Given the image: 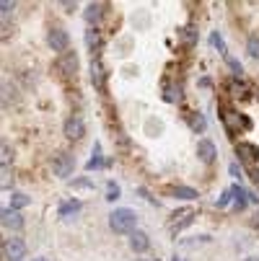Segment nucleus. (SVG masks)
I'll return each instance as SVG.
<instances>
[{"mask_svg": "<svg viewBox=\"0 0 259 261\" xmlns=\"http://www.w3.org/2000/svg\"><path fill=\"white\" fill-rule=\"evenodd\" d=\"M135 222H137V215L127 207H120L109 215V228L114 233H135Z\"/></svg>", "mask_w": 259, "mask_h": 261, "instance_id": "f257e3e1", "label": "nucleus"}, {"mask_svg": "<svg viewBox=\"0 0 259 261\" xmlns=\"http://www.w3.org/2000/svg\"><path fill=\"white\" fill-rule=\"evenodd\" d=\"M223 124L228 127V132H239V129H251V122H249V117H244V114H236V111H231V109H223Z\"/></svg>", "mask_w": 259, "mask_h": 261, "instance_id": "f03ea898", "label": "nucleus"}, {"mask_svg": "<svg viewBox=\"0 0 259 261\" xmlns=\"http://www.w3.org/2000/svg\"><path fill=\"white\" fill-rule=\"evenodd\" d=\"M47 42H50V47H52V52H67V44H70V36H67V31L62 29V26H52L50 29V34H47Z\"/></svg>", "mask_w": 259, "mask_h": 261, "instance_id": "7ed1b4c3", "label": "nucleus"}, {"mask_svg": "<svg viewBox=\"0 0 259 261\" xmlns=\"http://www.w3.org/2000/svg\"><path fill=\"white\" fill-rule=\"evenodd\" d=\"M73 168H76V158H73L70 153H57V155L52 158V171H55V176L67 178V176L73 173Z\"/></svg>", "mask_w": 259, "mask_h": 261, "instance_id": "20e7f679", "label": "nucleus"}, {"mask_svg": "<svg viewBox=\"0 0 259 261\" xmlns=\"http://www.w3.org/2000/svg\"><path fill=\"white\" fill-rule=\"evenodd\" d=\"M192 220H195V210H192V207L176 210V212L171 215V222H169V228H171V233H179L181 228L192 225Z\"/></svg>", "mask_w": 259, "mask_h": 261, "instance_id": "39448f33", "label": "nucleus"}, {"mask_svg": "<svg viewBox=\"0 0 259 261\" xmlns=\"http://www.w3.org/2000/svg\"><path fill=\"white\" fill-rule=\"evenodd\" d=\"M62 132H65L67 140H81V137L86 135V124H83V119H81L78 114H70V117L65 119Z\"/></svg>", "mask_w": 259, "mask_h": 261, "instance_id": "423d86ee", "label": "nucleus"}, {"mask_svg": "<svg viewBox=\"0 0 259 261\" xmlns=\"http://www.w3.org/2000/svg\"><path fill=\"white\" fill-rule=\"evenodd\" d=\"M3 256H6L8 261H21V258L26 256V243H23L21 238H8V241L3 243Z\"/></svg>", "mask_w": 259, "mask_h": 261, "instance_id": "0eeeda50", "label": "nucleus"}, {"mask_svg": "<svg viewBox=\"0 0 259 261\" xmlns=\"http://www.w3.org/2000/svg\"><path fill=\"white\" fill-rule=\"evenodd\" d=\"M236 155H239L244 163H256V161H259V145L241 140V142H236Z\"/></svg>", "mask_w": 259, "mask_h": 261, "instance_id": "6e6552de", "label": "nucleus"}, {"mask_svg": "<svg viewBox=\"0 0 259 261\" xmlns=\"http://www.w3.org/2000/svg\"><path fill=\"white\" fill-rule=\"evenodd\" d=\"M215 155H218V147H215L213 140H200V142H197V158H200L205 166L215 163Z\"/></svg>", "mask_w": 259, "mask_h": 261, "instance_id": "1a4fd4ad", "label": "nucleus"}, {"mask_svg": "<svg viewBox=\"0 0 259 261\" xmlns=\"http://www.w3.org/2000/svg\"><path fill=\"white\" fill-rule=\"evenodd\" d=\"M91 83H93L99 91L106 88V72H104V65H101L99 57H91Z\"/></svg>", "mask_w": 259, "mask_h": 261, "instance_id": "9d476101", "label": "nucleus"}, {"mask_svg": "<svg viewBox=\"0 0 259 261\" xmlns=\"http://www.w3.org/2000/svg\"><path fill=\"white\" fill-rule=\"evenodd\" d=\"M104 8H106L104 3H88V6H86V11H83V18H86V23H88L91 29H93V26L101 21V16H104Z\"/></svg>", "mask_w": 259, "mask_h": 261, "instance_id": "9b49d317", "label": "nucleus"}, {"mask_svg": "<svg viewBox=\"0 0 259 261\" xmlns=\"http://www.w3.org/2000/svg\"><path fill=\"white\" fill-rule=\"evenodd\" d=\"M130 248H132L135 253H143V251L151 248V238H148V233H143V230L130 233Z\"/></svg>", "mask_w": 259, "mask_h": 261, "instance_id": "f8f14e48", "label": "nucleus"}, {"mask_svg": "<svg viewBox=\"0 0 259 261\" xmlns=\"http://www.w3.org/2000/svg\"><path fill=\"white\" fill-rule=\"evenodd\" d=\"M57 67L65 72V75H76V70H78V55L76 52H65L57 62Z\"/></svg>", "mask_w": 259, "mask_h": 261, "instance_id": "ddd939ff", "label": "nucleus"}, {"mask_svg": "<svg viewBox=\"0 0 259 261\" xmlns=\"http://www.w3.org/2000/svg\"><path fill=\"white\" fill-rule=\"evenodd\" d=\"M3 225L11 230H21L23 228V215L18 210H3Z\"/></svg>", "mask_w": 259, "mask_h": 261, "instance_id": "4468645a", "label": "nucleus"}, {"mask_svg": "<svg viewBox=\"0 0 259 261\" xmlns=\"http://www.w3.org/2000/svg\"><path fill=\"white\" fill-rule=\"evenodd\" d=\"M86 47H88L91 57H93V52L101 49V34H99L96 29H88V31H86Z\"/></svg>", "mask_w": 259, "mask_h": 261, "instance_id": "2eb2a0df", "label": "nucleus"}, {"mask_svg": "<svg viewBox=\"0 0 259 261\" xmlns=\"http://www.w3.org/2000/svg\"><path fill=\"white\" fill-rule=\"evenodd\" d=\"M169 194H174V197H179V199H197V197H200L197 189H192V186H171Z\"/></svg>", "mask_w": 259, "mask_h": 261, "instance_id": "dca6fc26", "label": "nucleus"}, {"mask_svg": "<svg viewBox=\"0 0 259 261\" xmlns=\"http://www.w3.org/2000/svg\"><path fill=\"white\" fill-rule=\"evenodd\" d=\"M231 194H233V207L236 210H244L246 207V199H249V192H244L239 184H233L231 186Z\"/></svg>", "mask_w": 259, "mask_h": 261, "instance_id": "f3484780", "label": "nucleus"}, {"mask_svg": "<svg viewBox=\"0 0 259 261\" xmlns=\"http://www.w3.org/2000/svg\"><path fill=\"white\" fill-rule=\"evenodd\" d=\"M81 207H83V204H81V199H67V202H62V204H60V210H57V212H60V217H67V215H76Z\"/></svg>", "mask_w": 259, "mask_h": 261, "instance_id": "a211bd4d", "label": "nucleus"}, {"mask_svg": "<svg viewBox=\"0 0 259 261\" xmlns=\"http://www.w3.org/2000/svg\"><path fill=\"white\" fill-rule=\"evenodd\" d=\"M228 91H231L233 98H249V86L241 83V81H231L228 83Z\"/></svg>", "mask_w": 259, "mask_h": 261, "instance_id": "6ab92c4d", "label": "nucleus"}, {"mask_svg": "<svg viewBox=\"0 0 259 261\" xmlns=\"http://www.w3.org/2000/svg\"><path fill=\"white\" fill-rule=\"evenodd\" d=\"M246 52H249L254 60H259V34H251L249 39H246Z\"/></svg>", "mask_w": 259, "mask_h": 261, "instance_id": "aec40b11", "label": "nucleus"}, {"mask_svg": "<svg viewBox=\"0 0 259 261\" xmlns=\"http://www.w3.org/2000/svg\"><path fill=\"white\" fill-rule=\"evenodd\" d=\"M210 42H213V47H218V52H220V55L228 57V49H226V42H223V36H220V31H213Z\"/></svg>", "mask_w": 259, "mask_h": 261, "instance_id": "412c9836", "label": "nucleus"}, {"mask_svg": "<svg viewBox=\"0 0 259 261\" xmlns=\"http://www.w3.org/2000/svg\"><path fill=\"white\" fill-rule=\"evenodd\" d=\"M86 168H88V171H93V168H101V145H99V142L93 145V158L86 163Z\"/></svg>", "mask_w": 259, "mask_h": 261, "instance_id": "4be33fe9", "label": "nucleus"}, {"mask_svg": "<svg viewBox=\"0 0 259 261\" xmlns=\"http://www.w3.org/2000/svg\"><path fill=\"white\" fill-rule=\"evenodd\" d=\"M31 199L26 197V194H21V192H16V194H11V207L13 210H21V207H26Z\"/></svg>", "mask_w": 259, "mask_h": 261, "instance_id": "5701e85b", "label": "nucleus"}, {"mask_svg": "<svg viewBox=\"0 0 259 261\" xmlns=\"http://www.w3.org/2000/svg\"><path fill=\"white\" fill-rule=\"evenodd\" d=\"M120 194H122V189H120V184H114V181H109V184H106V199H109V202H114V199H120Z\"/></svg>", "mask_w": 259, "mask_h": 261, "instance_id": "b1692460", "label": "nucleus"}, {"mask_svg": "<svg viewBox=\"0 0 259 261\" xmlns=\"http://www.w3.org/2000/svg\"><path fill=\"white\" fill-rule=\"evenodd\" d=\"M226 62H228V67H231V70H233V75H236V78H239V81H241V72H244V67H241V62H239V60H233V57H231V55H228V57H226Z\"/></svg>", "mask_w": 259, "mask_h": 261, "instance_id": "393cba45", "label": "nucleus"}, {"mask_svg": "<svg viewBox=\"0 0 259 261\" xmlns=\"http://www.w3.org/2000/svg\"><path fill=\"white\" fill-rule=\"evenodd\" d=\"M190 124H192V129H195V132H205V119H202L200 114H195V117L190 119Z\"/></svg>", "mask_w": 259, "mask_h": 261, "instance_id": "a878e982", "label": "nucleus"}, {"mask_svg": "<svg viewBox=\"0 0 259 261\" xmlns=\"http://www.w3.org/2000/svg\"><path fill=\"white\" fill-rule=\"evenodd\" d=\"M181 39H184V42H187V44H192V42L197 39V34H195L192 29H181Z\"/></svg>", "mask_w": 259, "mask_h": 261, "instance_id": "bb28decb", "label": "nucleus"}, {"mask_svg": "<svg viewBox=\"0 0 259 261\" xmlns=\"http://www.w3.org/2000/svg\"><path fill=\"white\" fill-rule=\"evenodd\" d=\"M231 199H233V194H231V189H228V192H223V197L218 199V207H226V204H228Z\"/></svg>", "mask_w": 259, "mask_h": 261, "instance_id": "cd10ccee", "label": "nucleus"}, {"mask_svg": "<svg viewBox=\"0 0 259 261\" xmlns=\"http://www.w3.org/2000/svg\"><path fill=\"white\" fill-rule=\"evenodd\" d=\"M73 186H78V189H91L93 184H91L88 178H78V181H73Z\"/></svg>", "mask_w": 259, "mask_h": 261, "instance_id": "c85d7f7f", "label": "nucleus"}, {"mask_svg": "<svg viewBox=\"0 0 259 261\" xmlns=\"http://www.w3.org/2000/svg\"><path fill=\"white\" fill-rule=\"evenodd\" d=\"M0 11H3V18H8V13L13 11V3H8V0H3V3H0Z\"/></svg>", "mask_w": 259, "mask_h": 261, "instance_id": "c756f323", "label": "nucleus"}, {"mask_svg": "<svg viewBox=\"0 0 259 261\" xmlns=\"http://www.w3.org/2000/svg\"><path fill=\"white\" fill-rule=\"evenodd\" d=\"M251 181L259 186V168H251Z\"/></svg>", "mask_w": 259, "mask_h": 261, "instance_id": "7c9ffc66", "label": "nucleus"}, {"mask_svg": "<svg viewBox=\"0 0 259 261\" xmlns=\"http://www.w3.org/2000/svg\"><path fill=\"white\" fill-rule=\"evenodd\" d=\"M231 173H233V176H241V171H239V166H236V163H231Z\"/></svg>", "mask_w": 259, "mask_h": 261, "instance_id": "2f4dec72", "label": "nucleus"}, {"mask_svg": "<svg viewBox=\"0 0 259 261\" xmlns=\"http://www.w3.org/2000/svg\"><path fill=\"white\" fill-rule=\"evenodd\" d=\"M251 225H254V228H259V215H254V220H251Z\"/></svg>", "mask_w": 259, "mask_h": 261, "instance_id": "473e14b6", "label": "nucleus"}, {"mask_svg": "<svg viewBox=\"0 0 259 261\" xmlns=\"http://www.w3.org/2000/svg\"><path fill=\"white\" fill-rule=\"evenodd\" d=\"M31 261H50L47 256H36V258H31Z\"/></svg>", "mask_w": 259, "mask_h": 261, "instance_id": "72a5a7b5", "label": "nucleus"}, {"mask_svg": "<svg viewBox=\"0 0 259 261\" xmlns=\"http://www.w3.org/2000/svg\"><path fill=\"white\" fill-rule=\"evenodd\" d=\"M244 261H259V256H246Z\"/></svg>", "mask_w": 259, "mask_h": 261, "instance_id": "f704fd0d", "label": "nucleus"}, {"mask_svg": "<svg viewBox=\"0 0 259 261\" xmlns=\"http://www.w3.org/2000/svg\"><path fill=\"white\" fill-rule=\"evenodd\" d=\"M171 261H184V258H181V256H174V258H171Z\"/></svg>", "mask_w": 259, "mask_h": 261, "instance_id": "c9c22d12", "label": "nucleus"}, {"mask_svg": "<svg viewBox=\"0 0 259 261\" xmlns=\"http://www.w3.org/2000/svg\"><path fill=\"white\" fill-rule=\"evenodd\" d=\"M153 261H158V258H153Z\"/></svg>", "mask_w": 259, "mask_h": 261, "instance_id": "e433bc0d", "label": "nucleus"}]
</instances>
